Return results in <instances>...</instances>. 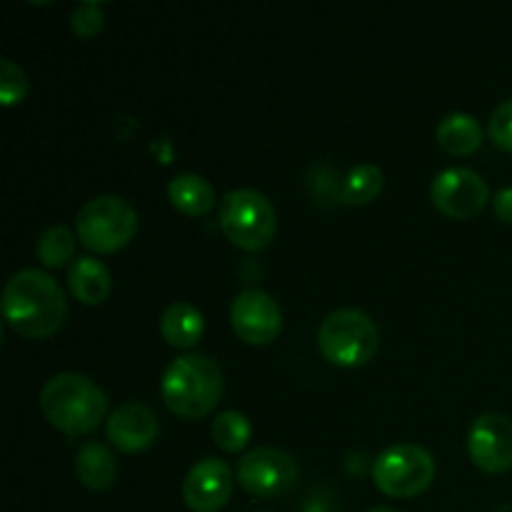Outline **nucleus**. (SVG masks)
I'll use <instances>...</instances> for the list:
<instances>
[{
  "instance_id": "20",
  "label": "nucleus",
  "mask_w": 512,
  "mask_h": 512,
  "mask_svg": "<svg viewBox=\"0 0 512 512\" xmlns=\"http://www.w3.org/2000/svg\"><path fill=\"white\" fill-rule=\"evenodd\" d=\"M250 435H253V428H250L248 418L243 413L225 410L215 418L213 440L225 453H240L250 443Z\"/></svg>"
},
{
  "instance_id": "16",
  "label": "nucleus",
  "mask_w": 512,
  "mask_h": 512,
  "mask_svg": "<svg viewBox=\"0 0 512 512\" xmlns=\"http://www.w3.org/2000/svg\"><path fill=\"white\" fill-rule=\"evenodd\" d=\"M168 198L183 215H208L215 208V190L195 173H180L170 180Z\"/></svg>"
},
{
  "instance_id": "25",
  "label": "nucleus",
  "mask_w": 512,
  "mask_h": 512,
  "mask_svg": "<svg viewBox=\"0 0 512 512\" xmlns=\"http://www.w3.org/2000/svg\"><path fill=\"white\" fill-rule=\"evenodd\" d=\"M495 215H498L503 223H512V188H503L493 200Z\"/></svg>"
},
{
  "instance_id": "21",
  "label": "nucleus",
  "mask_w": 512,
  "mask_h": 512,
  "mask_svg": "<svg viewBox=\"0 0 512 512\" xmlns=\"http://www.w3.org/2000/svg\"><path fill=\"white\" fill-rule=\"evenodd\" d=\"M73 255L75 238L68 228H63V225L48 228L38 238V258L45 268H63V265H68L70 260H73Z\"/></svg>"
},
{
  "instance_id": "26",
  "label": "nucleus",
  "mask_w": 512,
  "mask_h": 512,
  "mask_svg": "<svg viewBox=\"0 0 512 512\" xmlns=\"http://www.w3.org/2000/svg\"><path fill=\"white\" fill-rule=\"evenodd\" d=\"M368 512H398V510H393V508H373V510H368Z\"/></svg>"
},
{
  "instance_id": "18",
  "label": "nucleus",
  "mask_w": 512,
  "mask_h": 512,
  "mask_svg": "<svg viewBox=\"0 0 512 512\" xmlns=\"http://www.w3.org/2000/svg\"><path fill=\"white\" fill-rule=\"evenodd\" d=\"M483 143V128L468 113H453L438 125V145L450 155H470Z\"/></svg>"
},
{
  "instance_id": "2",
  "label": "nucleus",
  "mask_w": 512,
  "mask_h": 512,
  "mask_svg": "<svg viewBox=\"0 0 512 512\" xmlns=\"http://www.w3.org/2000/svg\"><path fill=\"white\" fill-rule=\"evenodd\" d=\"M40 410L53 428L78 438L98 428L108 410V398L85 375L60 373L45 383L40 393Z\"/></svg>"
},
{
  "instance_id": "8",
  "label": "nucleus",
  "mask_w": 512,
  "mask_h": 512,
  "mask_svg": "<svg viewBox=\"0 0 512 512\" xmlns=\"http://www.w3.org/2000/svg\"><path fill=\"white\" fill-rule=\"evenodd\" d=\"M238 480L255 498H278L298 480V463L278 448H255L240 458Z\"/></svg>"
},
{
  "instance_id": "7",
  "label": "nucleus",
  "mask_w": 512,
  "mask_h": 512,
  "mask_svg": "<svg viewBox=\"0 0 512 512\" xmlns=\"http://www.w3.org/2000/svg\"><path fill=\"white\" fill-rule=\"evenodd\" d=\"M435 478V460L420 445H393L373 465L375 488L390 498H418Z\"/></svg>"
},
{
  "instance_id": "15",
  "label": "nucleus",
  "mask_w": 512,
  "mask_h": 512,
  "mask_svg": "<svg viewBox=\"0 0 512 512\" xmlns=\"http://www.w3.org/2000/svg\"><path fill=\"white\" fill-rule=\"evenodd\" d=\"M68 285L83 305H100L110 293V273L100 260L78 258L68 270Z\"/></svg>"
},
{
  "instance_id": "22",
  "label": "nucleus",
  "mask_w": 512,
  "mask_h": 512,
  "mask_svg": "<svg viewBox=\"0 0 512 512\" xmlns=\"http://www.w3.org/2000/svg\"><path fill=\"white\" fill-rule=\"evenodd\" d=\"M25 93H28V80H25L23 70L13 60H3L0 63V103L5 108L18 105L23 103Z\"/></svg>"
},
{
  "instance_id": "6",
  "label": "nucleus",
  "mask_w": 512,
  "mask_h": 512,
  "mask_svg": "<svg viewBox=\"0 0 512 512\" xmlns=\"http://www.w3.org/2000/svg\"><path fill=\"white\" fill-rule=\"evenodd\" d=\"M78 238L88 250L100 255L125 248L138 233V213L133 205L115 195L88 200L78 213Z\"/></svg>"
},
{
  "instance_id": "11",
  "label": "nucleus",
  "mask_w": 512,
  "mask_h": 512,
  "mask_svg": "<svg viewBox=\"0 0 512 512\" xmlns=\"http://www.w3.org/2000/svg\"><path fill=\"white\" fill-rule=\"evenodd\" d=\"M468 455L483 473H505L512 468V423L505 415H480L468 433Z\"/></svg>"
},
{
  "instance_id": "19",
  "label": "nucleus",
  "mask_w": 512,
  "mask_h": 512,
  "mask_svg": "<svg viewBox=\"0 0 512 512\" xmlns=\"http://www.w3.org/2000/svg\"><path fill=\"white\" fill-rule=\"evenodd\" d=\"M380 190H383V173L375 165L365 163L350 170L348 180H345L343 190H340V200L348 205H365L375 200Z\"/></svg>"
},
{
  "instance_id": "3",
  "label": "nucleus",
  "mask_w": 512,
  "mask_h": 512,
  "mask_svg": "<svg viewBox=\"0 0 512 512\" xmlns=\"http://www.w3.org/2000/svg\"><path fill=\"white\" fill-rule=\"evenodd\" d=\"M160 393L178 418H205L223 398V370L208 355H180L165 370Z\"/></svg>"
},
{
  "instance_id": "13",
  "label": "nucleus",
  "mask_w": 512,
  "mask_h": 512,
  "mask_svg": "<svg viewBox=\"0 0 512 512\" xmlns=\"http://www.w3.org/2000/svg\"><path fill=\"white\" fill-rule=\"evenodd\" d=\"M108 440L123 453H140L158 438V418L148 405L125 403L108 418Z\"/></svg>"
},
{
  "instance_id": "23",
  "label": "nucleus",
  "mask_w": 512,
  "mask_h": 512,
  "mask_svg": "<svg viewBox=\"0 0 512 512\" xmlns=\"http://www.w3.org/2000/svg\"><path fill=\"white\" fill-rule=\"evenodd\" d=\"M488 133H490V140H493L498 148L512 153V98L505 100V103H500L498 108L493 110L488 123Z\"/></svg>"
},
{
  "instance_id": "14",
  "label": "nucleus",
  "mask_w": 512,
  "mask_h": 512,
  "mask_svg": "<svg viewBox=\"0 0 512 512\" xmlns=\"http://www.w3.org/2000/svg\"><path fill=\"white\" fill-rule=\"evenodd\" d=\"M205 320L195 305L190 303H173L160 318V335L170 348L188 350L203 338Z\"/></svg>"
},
{
  "instance_id": "17",
  "label": "nucleus",
  "mask_w": 512,
  "mask_h": 512,
  "mask_svg": "<svg viewBox=\"0 0 512 512\" xmlns=\"http://www.w3.org/2000/svg\"><path fill=\"white\" fill-rule=\"evenodd\" d=\"M75 475L85 488L108 490L118 478V463L105 445L88 443L75 458Z\"/></svg>"
},
{
  "instance_id": "12",
  "label": "nucleus",
  "mask_w": 512,
  "mask_h": 512,
  "mask_svg": "<svg viewBox=\"0 0 512 512\" xmlns=\"http://www.w3.org/2000/svg\"><path fill=\"white\" fill-rule=\"evenodd\" d=\"M233 493L230 468L218 458H205L183 480V500L193 512H220Z\"/></svg>"
},
{
  "instance_id": "10",
  "label": "nucleus",
  "mask_w": 512,
  "mask_h": 512,
  "mask_svg": "<svg viewBox=\"0 0 512 512\" xmlns=\"http://www.w3.org/2000/svg\"><path fill=\"white\" fill-rule=\"evenodd\" d=\"M230 323H233L235 335L248 345H268L283 330V313L268 293L245 290L233 300Z\"/></svg>"
},
{
  "instance_id": "24",
  "label": "nucleus",
  "mask_w": 512,
  "mask_h": 512,
  "mask_svg": "<svg viewBox=\"0 0 512 512\" xmlns=\"http://www.w3.org/2000/svg\"><path fill=\"white\" fill-rule=\"evenodd\" d=\"M73 33L80 38H95L103 30V10L95 3H83L73 10Z\"/></svg>"
},
{
  "instance_id": "4",
  "label": "nucleus",
  "mask_w": 512,
  "mask_h": 512,
  "mask_svg": "<svg viewBox=\"0 0 512 512\" xmlns=\"http://www.w3.org/2000/svg\"><path fill=\"white\" fill-rule=\"evenodd\" d=\"M320 353L338 368H358L378 353L380 333L373 320L355 308L330 313L318 330Z\"/></svg>"
},
{
  "instance_id": "9",
  "label": "nucleus",
  "mask_w": 512,
  "mask_h": 512,
  "mask_svg": "<svg viewBox=\"0 0 512 512\" xmlns=\"http://www.w3.org/2000/svg\"><path fill=\"white\" fill-rule=\"evenodd\" d=\"M433 205L453 220H470L488 205V183L475 170L448 168L433 180Z\"/></svg>"
},
{
  "instance_id": "1",
  "label": "nucleus",
  "mask_w": 512,
  "mask_h": 512,
  "mask_svg": "<svg viewBox=\"0 0 512 512\" xmlns=\"http://www.w3.org/2000/svg\"><path fill=\"white\" fill-rule=\"evenodd\" d=\"M68 315L60 285L43 270H20L3 290V318L18 335L30 340L50 338Z\"/></svg>"
},
{
  "instance_id": "5",
  "label": "nucleus",
  "mask_w": 512,
  "mask_h": 512,
  "mask_svg": "<svg viewBox=\"0 0 512 512\" xmlns=\"http://www.w3.org/2000/svg\"><path fill=\"white\" fill-rule=\"evenodd\" d=\"M220 228L235 248L258 253L268 248L278 230V218L270 200L258 190H230L220 200Z\"/></svg>"
}]
</instances>
